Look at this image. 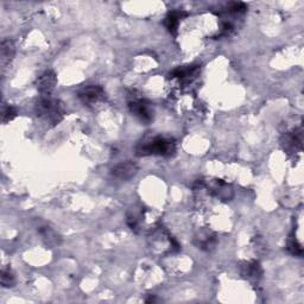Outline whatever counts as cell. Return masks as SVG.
<instances>
[{
  "mask_svg": "<svg viewBox=\"0 0 304 304\" xmlns=\"http://www.w3.org/2000/svg\"><path fill=\"white\" fill-rule=\"evenodd\" d=\"M16 284V278L11 269H4L2 271V285L3 288H12Z\"/></svg>",
  "mask_w": 304,
  "mask_h": 304,
  "instance_id": "obj_15",
  "label": "cell"
},
{
  "mask_svg": "<svg viewBox=\"0 0 304 304\" xmlns=\"http://www.w3.org/2000/svg\"><path fill=\"white\" fill-rule=\"evenodd\" d=\"M176 142L171 138L157 136L154 138L142 140L136 147V155L139 157L145 156H162L172 157L176 154Z\"/></svg>",
  "mask_w": 304,
  "mask_h": 304,
  "instance_id": "obj_1",
  "label": "cell"
},
{
  "mask_svg": "<svg viewBox=\"0 0 304 304\" xmlns=\"http://www.w3.org/2000/svg\"><path fill=\"white\" fill-rule=\"evenodd\" d=\"M186 16L187 13L183 12V11H172V12H170L168 16L165 17V20H164V24L166 29L169 30V32H171V34L175 35L177 31V28H179L180 25L181 19Z\"/></svg>",
  "mask_w": 304,
  "mask_h": 304,
  "instance_id": "obj_12",
  "label": "cell"
},
{
  "mask_svg": "<svg viewBox=\"0 0 304 304\" xmlns=\"http://www.w3.org/2000/svg\"><path fill=\"white\" fill-rule=\"evenodd\" d=\"M302 129L294 130L292 132L287 133L282 140V145L289 152H295L302 149Z\"/></svg>",
  "mask_w": 304,
  "mask_h": 304,
  "instance_id": "obj_7",
  "label": "cell"
},
{
  "mask_svg": "<svg viewBox=\"0 0 304 304\" xmlns=\"http://www.w3.org/2000/svg\"><path fill=\"white\" fill-rule=\"evenodd\" d=\"M130 112L144 125H149L154 120V108L149 100L142 97H133L129 101Z\"/></svg>",
  "mask_w": 304,
  "mask_h": 304,
  "instance_id": "obj_3",
  "label": "cell"
},
{
  "mask_svg": "<svg viewBox=\"0 0 304 304\" xmlns=\"http://www.w3.org/2000/svg\"><path fill=\"white\" fill-rule=\"evenodd\" d=\"M138 172V165L136 164L135 162L126 161L121 162L113 166L111 170V175L114 177V179L120 180V181H128L131 180L132 177H135Z\"/></svg>",
  "mask_w": 304,
  "mask_h": 304,
  "instance_id": "obj_5",
  "label": "cell"
},
{
  "mask_svg": "<svg viewBox=\"0 0 304 304\" xmlns=\"http://www.w3.org/2000/svg\"><path fill=\"white\" fill-rule=\"evenodd\" d=\"M198 73L197 66H186V67H179L172 71L170 76L171 79H177L180 81H190L191 79L195 78Z\"/></svg>",
  "mask_w": 304,
  "mask_h": 304,
  "instance_id": "obj_8",
  "label": "cell"
},
{
  "mask_svg": "<svg viewBox=\"0 0 304 304\" xmlns=\"http://www.w3.org/2000/svg\"><path fill=\"white\" fill-rule=\"evenodd\" d=\"M262 266L256 260L246 263L245 266H242V276H245L249 281H258L262 277Z\"/></svg>",
  "mask_w": 304,
  "mask_h": 304,
  "instance_id": "obj_10",
  "label": "cell"
},
{
  "mask_svg": "<svg viewBox=\"0 0 304 304\" xmlns=\"http://www.w3.org/2000/svg\"><path fill=\"white\" fill-rule=\"evenodd\" d=\"M35 112L38 118L52 125L60 124L66 114L63 104L50 96H42L35 105Z\"/></svg>",
  "mask_w": 304,
  "mask_h": 304,
  "instance_id": "obj_2",
  "label": "cell"
},
{
  "mask_svg": "<svg viewBox=\"0 0 304 304\" xmlns=\"http://www.w3.org/2000/svg\"><path fill=\"white\" fill-rule=\"evenodd\" d=\"M56 85H57V76L53 70L44 71L42 75L38 76L37 82H36L38 92L42 94V96H49L50 93L55 89Z\"/></svg>",
  "mask_w": 304,
  "mask_h": 304,
  "instance_id": "obj_6",
  "label": "cell"
},
{
  "mask_svg": "<svg viewBox=\"0 0 304 304\" xmlns=\"http://www.w3.org/2000/svg\"><path fill=\"white\" fill-rule=\"evenodd\" d=\"M38 232L39 234H41L43 241H44L45 245L49 246V247H54V246L59 245L61 242V238L59 237V234L53 230V228L44 226L39 228Z\"/></svg>",
  "mask_w": 304,
  "mask_h": 304,
  "instance_id": "obj_13",
  "label": "cell"
},
{
  "mask_svg": "<svg viewBox=\"0 0 304 304\" xmlns=\"http://www.w3.org/2000/svg\"><path fill=\"white\" fill-rule=\"evenodd\" d=\"M14 54H16V46H14L13 41L11 39H5L2 42V48H0V61L2 66L5 67L13 60Z\"/></svg>",
  "mask_w": 304,
  "mask_h": 304,
  "instance_id": "obj_9",
  "label": "cell"
},
{
  "mask_svg": "<svg viewBox=\"0 0 304 304\" xmlns=\"http://www.w3.org/2000/svg\"><path fill=\"white\" fill-rule=\"evenodd\" d=\"M211 191L215 195L216 197L221 198L223 201H230L232 196H233V190L228 184L218 181L211 187Z\"/></svg>",
  "mask_w": 304,
  "mask_h": 304,
  "instance_id": "obj_11",
  "label": "cell"
},
{
  "mask_svg": "<svg viewBox=\"0 0 304 304\" xmlns=\"http://www.w3.org/2000/svg\"><path fill=\"white\" fill-rule=\"evenodd\" d=\"M18 114V111L16 107L13 106H6V105H4L3 106V110H2V120L4 124H7V122L12 121L14 118L17 117Z\"/></svg>",
  "mask_w": 304,
  "mask_h": 304,
  "instance_id": "obj_14",
  "label": "cell"
},
{
  "mask_svg": "<svg viewBox=\"0 0 304 304\" xmlns=\"http://www.w3.org/2000/svg\"><path fill=\"white\" fill-rule=\"evenodd\" d=\"M78 97L85 106L92 107L106 99L105 89L99 85H89L82 87L78 92Z\"/></svg>",
  "mask_w": 304,
  "mask_h": 304,
  "instance_id": "obj_4",
  "label": "cell"
},
{
  "mask_svg": "<svg viewBox=\"0 0 304 304\" xmlns=\"http://www.w3.org/2000/svg\"><path fill=\"white\" fill-rule=\"evenodd\" d=\"M288 249H289V252H290L291 255H294V256H302V253H303V249L301 247V245L298 244L297 240H296L294 237H291L290 239H289Z\"/></svg>",
  "mask_w": 304,
  "mask_h": 304,
  "instance_id": "obj_16",
  "label": "cell"
}]
</instances>
